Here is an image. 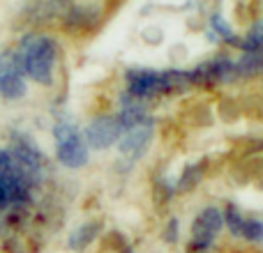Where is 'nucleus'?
I'll return each mask as SVG.
<instances>
[{
	"instance_id": "obj_1",
	"label": "nucleus",
	"mask_w": 263,
	"mask_h": 253,
	"mask_svg": "<svg viewBox=\"0 0 263 253\" xmlns=\"http://www.w3.org/2000/svg\"><path fill=\"white\" fill-rule=\"evenodd\" d=\"M14 53H16L23 76L32 78L42 86L53 83L55 58H58V44H55L53 37L42 35V32H28L18 41V49Z\"/></svg>"
},
{
	"instance_id": "obj_2",
	"label": "nucleus",
	"mask_w": 263,
	"mask_h": 253,
	"mask_svg": "<svg viewBox=\"0 0 263 253\" xmlns=\"http://www.w3.org/2000/svg\"><path fill=\"white\" fill-rule=\"evenodd\" d=\"M35 182L14 163L9 150H0V212L30 203Z\"/></svg>"
},
{
	"instance_id": "obj_3",
	"label": "nucleus",
	"mask_w": 263,
	"mask_h": 253,
	"mask_svg": "<svg viewBox=\"0 0 263 253\" xmlns=\"http://www.w3.org/2000/svg\"><path fill=\"white\" fill-rule=\"evenodd\" d=\"M55 157L65 168H83L88 163V147L83 143V134L69 118H60L53 124Z\"/></svg>"
},
{
	"instance_id": "obj_4",
	"label": "nucleus",
	"mask_w": 263,
	"mask_h": 253,
	"mask_svg": "<svg viewBox=\"0 0 263 253\" xmlns=\"http://www.w3.org/2000/svg\"><path fill=\"white\" fill-rule=\"evenodd\" d=\"M222 228H224V219L217 207L201 209L199 217L192 223V244H190V251L187 253H192V251L208 253L213 242L217 240V235L222 233Z\"/></svg>"
},
{
	"instance_id": "obj_5",
	"label": "nucleus",
	"mask_w": 263,
	"mask_h": 253,
	"mask_svg": "<svg viewBox=\"0 0 263 253\" xmlns=\"http://www.w3.org/2000/svg\"><path fill=\"white\" fill-rule=\"evenodd\" d=\"M150 140H153V120H145V122L125 129L118 138V152L120 159L125 161V168H132L141 157L145 154Z\"/></svg>"
},
{
	"instance_id": "obj_6",
	"label": "nucleus",
	"mask_w": 263,
	"mask_h": 253,
	"mask_svg": "<svg viewBox=\"0 0 263 253\" xmlns=\"http://www.w3.org/2000/svg\"><path fill=\"white\" fill-rule=\"evenodd\" d=\"M26 95V76H23L14 51L0 53V97L7 101H16Z\"/></svg>"
},
{
	"instance_id": "obj_7",
	"label": "nucleus",
	"mask_w": 263,
	"mask_h": 253,
	"mask_svg": "<svg viewBox=\"0 0 263 253\" xmlns=\"http://www.w3.org/2000/svg\"><path fill=\"white\" fill-rule=\"evenodd\" d=\"M9 154H12L14 163L37 184L42 175V168H44V157H42L40 147L30 140V136H14Z\"/></svg>"
},
{
	"instance_id": "obj_8",
	"label": "nucleus",
	"mask_w": 263,
	"mask_h": 253,
	"mask_svg": "<svg viewBox=\"0 0 263 253\" xmlns=\"http://www.w3.org/2000/svg\"><path fill=\"white\" fill-rule=\"evenodd\" d=\"M120 134H123V129H120L116 115H100V118H95L86 126L83 143H86V147L92 150H106L118 143Z\"/></svg>"
},
{
	"instance_id": "obj_9",
	"label": "nucleus",
	"mask_w": 263,
	"mask_h": 253,
	"mask_svg": "<svg viewBox=\"0 0 263 253\" xmlns=\"http://www.w3.org/2000/svg\"><path fill=\"white\" fill-rule=\"evenodd\" d=\"M125 81H127V95H132L139 101L159 95V72H155V69H145V67L127 69Z\"/></svg>"
},
{
	"instance_id": "obj_10",
	"label": "nucleus",
	"mask_w": 263,
	"mask_h": 253,
	"mask_svg": "<svg viewBox=\"0 0 263 253\" xmlns=\"http://www.w3.org/2000/svg\"><path fill=\"white\" fill-rule=\"evenodd\" d=\"M102 233V223L100 221H90V223H83V226H79L77 230L69 235V249L72 251H83L88 249V246L92 244V242L97 240V235Z\"/></svg>"
},
{
	"instance_id": "obj_11",
	"label": "nucleus",
	"mask_w": 263,
	"mask_h": 253,
	"mask_svg": "<svg viewBox=\"0 0 263 253\" xmlns=\"http://www.w3.org/2000/svg\"><path fill=\"white\" fill-rule=\"evenodd\" d=\"M190 86H192L190 72H180V69L159 72V95H162V92H180Z\"/></svg>"
},
{
	"instance_id": "obj_12",
	"label": "nucleus",
	"mask_w": 263,
	"mask_h": 253,
	"mask_svg": "<svg viewBox=\"0 0 263 253\" xmlns=\"http://www.w3.org/2000/svg\"><path fill=\"white\" fill-rule=\"evenodd\" d=\"M210 67V83L219 81V83H231L233 78L238 76V69H236V62L229 58H224V55H219V58H215L213 62H208Z\"/></svg>"
},
{
	"instance_id": "obj_13",
	"label": "nucleus",
	"mask_w": 263,
	"mask_h": 253,
	"mask_svg": "<svg viewBox=\"0 0 263 253\" xmlns=\"http://www.w3.org/2000/svg\"><path fill=\"white\" fill-rule=\"evenodd\" d=\"M210 28H213V35L219 37L222 41H229V44L240 46V39H238V35L233 32V28L229 26V21L222 16V14H213V16H210Z\"/></svg>"
},
{
	"instance_id": "obj_14",
	"label": "nucleus",
	"mask_w": 263,
	"mask_h": 253,
	"mask_svg": "<svg viewBox=\"0 0 263 253\" xmlns=\"http://www.w3.org/2000/svg\"><path fill=\"white\" fill-rule=\"evenodd\" d=\"M236 69L238 76L263 72V51H259V53H242V58L236 62Z\"/></svg>"
},
{
	"instance_id": "obj_15",
	"label": "nucleus",
	"mask_w": 263,
	"mask_h": 253,
	"mask_svg": "<svg viewBox=\"0 0 263 253\" xmlns=\"http://www.w3.org/2000/svg\"><path fill=\"white\" fill-rule=\"evenodd\" d=\"M240 49L245 53H259L263 51V23H254L245 39H240Z\"/></svg>"
},
{
	"instance_id": "obj_16",
	"label": "nucleus",
	"mask_w": 263,
	"mask_h": 253,
	"mask_svg": "<svg viewBox=\"0 0 263 253\" xmlns=\"http://www.w3.org/2000/svg\"><path fill=\"white\" fill-rule=\"evenodd\" d=\"M222 219H224V226L231 230V235L240 237L242 233V223H245V217L240 214V209L236 207V205H229L227 209L222 212Z\"/></svg>"
},
{
	"instance_id": "obj_17",
	"label": "nucleus",
	"mask_w": 263,
	"mask_h": 253,
	"mask_svg": "<svg viewBox=\"0 0 263 253\" xmlns=\"http://www.w3.org/2000/svg\"><path fill=\"white\" fill-rule=\"evenodd\" d=\"M201 175H203V163H196V166L185 168L182 177L178 180V191H187V189H192L194 184H199Z\"/></svg>"
},
{
	"instance_id": "obj_18",
	"label": "nucleus",
	"mask_w": 263,
	"mask_h": 253,
	"mask_svg": "<svg viewBox=\"0 0 263 253\" xmlns=\"http://www.w3.org/2000/svg\"><path fill=\"white\" fill-rule=\"evenodd\" d=\"M240 237L247 242H263V221H259V219H245Z\"/></svg>"
},
{
	"instance_id": "obj_19",
	"label": "nucleus",
	"mask_w": 263,
	"mask_h": 253,
	"mask_svg": "<svg viewBox=\"0 0 263 253\" xmlns=\"http://www.w3.org/2000/svg\"><path fill=\"white\" fill-rule=\"evenodd\" d=\"M178 228H180V223H178V219H171L166 226V233H164V240L168 242V244H173V242L178 240Z\"/></svg>"
}]
</instances>
